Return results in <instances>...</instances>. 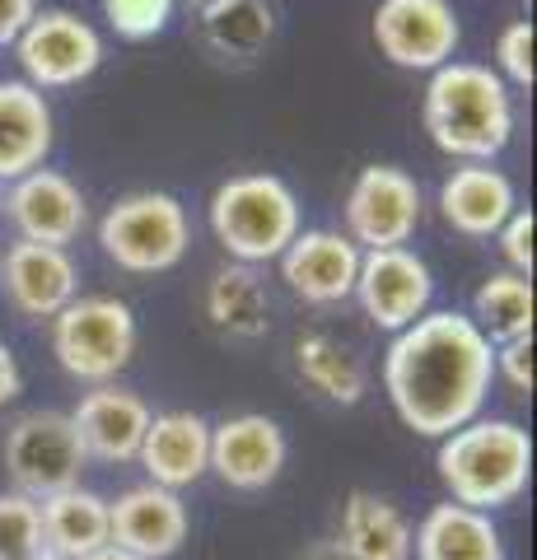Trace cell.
Instances as JSON below:
<instances>
[{"mask_svg":"<svg viewBox=\"0 0 537 560\" xmlns=\"http://www.w3.org/2000/svg\"><path fill=\"white\" fill-rule=\"evenodd\" d=\"M495 346L467 313L440 308L402 327L384 355V388L402 425L421 440H444L487 407Z\"/></svg>","mask_w":537,"mask_h":560,"instance_id":"obj_1","label":"cell"},{"mask_svg":"<svg viewBox=\"0 0 537 560\" xmlns=\"http://www.w3.org/2000/svg\"><path fill=\"white\" fill-rule=\"evenodd\" d=\"M421 117L430 140L463 164H491L514 136L510 84L477 61H448L430 70Z\"/></svg>","mask_w":537,"mask_h":560,"instance_id":"obj_2","label":"cell"},{"mask_svg":"<svg viewBox=\"0 0 537 560\" xmlns=\"http://www.w3.org/2000/svg\"><path fill=\"white\" fill-rule=\"evenodd\" d=\"M435 471L454 504L495 514L528 490L533 477V440L518 420L477 416L440 440Z\"/></svg>","mask_w":537,"mask_h":560,"instance_id":"obj_3","label":"cell"},{"mask_svg":"<svg viewBox=\"0 0 537 560\" xmlns=\"http://www.w3.org/2000/svg\"><path fill=\"white\" fill-rule=\"evenodd\" d=\"M211 230L238 267L276 261L300 234V201L276 173H234L211 197Z\"/></svg>","mask_w":537,"mask_h":560,"instance_id":"obj_4","label":"cell"},{"mask_svg":"<svg viewBox=\"0 0 537 560\" xmlns=\"http://www.w3.org/2000/svg\"><path fill=\"white\" fill-rule=\"evenodd\" d=\"M187 243H192V224H187V206L173 191H131L98 220L103 257L131 276L178 267L187 257Z\"/></svg>","mask_w":537,"mask_h":560,"instance_id":"obj_5","label":"cell"},{"mask_svg":"<svg viewBox=\"0 0 537 560\" xmlns=\"http://www.w3.org/2000/svg\"><path fill=\"white\" fill-rule=\"evenodd\" d=\"M51 355L80 383H113L136 355V313L113 294H75L51 318Z\"/></svg>","mask_w":537,"mask_h":560,"instance_id":"obj_6","label":"cell"},{"mask_svg":"<svg viewBox=\"0 0 537 560\" xmlns=\"http://www.w3.org/2000/svg\"><path fill=\"white\" fill-rule=\"evenodd\" d=\"M0 458H5L14 490L28 500H47L57 490L80 486V471L90 463L66 411H24L5 430Z\"/></svg>","mask_w":537,"mask_h":560,"instance_id":"obj_7","label":"cell"},{"mask_svg":"<svg viewBox=\"0 0 537 560\" xmlns=\"http://www.w3.org/2000/svg\"><path fill=\"white\" fill-rule=\"evenodd\" d=\"M346 238L360 253L374 248H407V238L421 224V187L407 168L370 164L346 191Z\"/></svg>","mask_w":537,"mask_h":560,"instance_id":"obj_8","label":"cell"},{"mask_svg":"<svg viewBox=\"0 0 537 560\" xmlns=\"http://www.w3.org/2000/svg\"><path fill=\"white\" fill-rule=\"evenodd\" d=\"M24 80L33 90H66V84L90 80L103 61V38L94 24H84L71 10H43L14 38Z\"/></svg>","mask_w":537,"mask_h":560,"instance_id":"obj_9","label":"cell"},{"mask_svg":"<svg viewBox=\"0 0 537 560\" xmlns=\"http://www.w3.org/2000/svg\"><path fill=\"white\" fill-rule=\"evenodd\" d=\"M458 14L448 0H378L374 43L402 70H440L458 51Z\"/></svg>","mask_w":537,"mask_h":560,"instance_id":"obj_10","label":"cell"},{"mask_svg":"<svg viewBox=\"0 0 537 560\" xmlns=\"http://www.w3.org/2000/svg\"><path fill=\"white\" fill-rule=\"evenodd\" d=\"M355 300L374 327L397 337L402 327L430 313L435 280H430V267L411 248H374V253H360Z\"/></svg>","mask_w":537,"mask_h":560,"instance_id":"obj_11","label":"cell"},{"mask_svg":"<svg viewBox=\"0 0 537 560\" xmlns=\"http://www.w3.org/2000/svg\"><path fill=\"white\" fill-rule=\"evenodd\" d=\"M66 416H71V425H75L84 458L117 467V463H136L154 411L145 407V397L117 388V383H98V388L84 393L75 401V411H66Z\"/></svg>","mask_w":537,"mask_h":560,"instance_id":"obj_12","label":"cell"},{"mask_svg":"<svg viewBox=\"0 0 537 560\" xmlns=\"http://www.w3.org/2000/svg\"><path fill=\"white\" fill-rule=\"evenodd\" d=\"M10 224L20 230L24 243H47V248H66L84 230V191L57 168H33L14 178L5 191Z\"/></svg>","mask_w":537,"mask_h":560,"instance_id":"obj_13","label":"cell"},{"mask_svg":"<svg viewBox=\"0 0 537 560\" xmlns=\"http://www.w3.org/2000/svg\"><path fill=\"white\" fill-rule=\"evenodd\" d=\"M108 537L136 560H168L187 541V504L178 490H164L154 481L131 486L108 500Z\"/></svg>","mask_w":537,"mask_h":560,"instance_id":"obj_14","label":"cell"},{"mask_svg":"<svg viewBox=\"0 0 537 560\" xmlns=\"http://www.w3.org/2000/svg\"><path fill=\"white\" fill-rule=\"evenodd\" d=\"M290 444L271 416H230L211 425V471L230 490H267L285 471Z\"/></svg>","mask_w":537,"mask_h":560,"instance_id":"obj_15","label":"cell"},{"mask_svg":"<svg viewBox=\"0 0 537 560\" xmlns=\"http://www.w3.org/2000/svg\"><path fill=\"white\" fill-rule=\"evenodd\" d=\"M281 261V280L290 285L294 300L304 304H341L355 294V271H360V248L341 230H304L294 234L290 248L276 257Z\"/></svg>","mask_w":537,"mask_h":560,"instance_id":"obj_16","label":"cell"},{"mask_svg":"<svg viewBox=\"0 0 537 560\" xmlns=\"http://www.w3.org/2000/svg\"><path fill=\"white\" fill-rule=\"evenodd\" d=\"M0 285H5L10 304L24 318H57L80 294V271L66 248H47V243H14L0 257Z\"/></svg>","mask_w":537,"mask_h":560,"instance_id":"obj_17","label":"cell"},{"mask_svg":"<svg viewBox=\"0 0 537 560\" xmlns=\"http://www.w3.org/2000/svg\"><path fill=\"white\" fill-rule=\"evenodd\" d=\"M136 463L145 467V477L164 490L197 486L211 471V420L197 411H160L150 416V430L141 440Z\"/></svg>","mask_w":537,"mask_h":560,"instance_id":"obj_18","label":"cell"},{"mask_svg":"<svg viewBox=\"0 0 537 560\" xmlns=\"http://www.w3.org/2000/svg\"><path fill=\"white\" fill-rule=\"evenodd\" d=\"M518 210L514 183L491 164H463L440 187V215L467 238H495L500 224Z\"/></svg>","mask_w":537,"mask_h":560,"instance_id":"obj_19","label":"cell"},{"mask_svg":"<svg viewBox=\"0 0 537 560\" xmlns=\"http://www.w3.org/2000/svg\"><path fill=\"white\" fill-rule=\"evenodd\" d=\"M51 150V108L28 80H0V183L43 168Z\"/></svg>","mask_w":537,"mask_h":560,"instance_id":"obj_20","label":"cell"},{"mask_svg":"<svg viewBox=\"0 0 537 560\" xmlns=\"http://www.w3.org/2000/svg\"><path fill=\"white\" fill-rule=\"evenodd\" d=\"M416 560H505V537L495 518L467 504L444 500L411 528Z\"/></svg>","mask_w":537,"mask_h":560,"instance_id":"obj_21","label":"cell"},{"mask_svg":"<svg viewBox=\"0 0 537 560\" xmlns=\"http://www.w3.org/2000/svg\"><path fill=\"white\" fill-rule=\"evenodd\" d=\"M346 560H411V518L374 490H351L337 514Z\"/></svg>","mask_w":537,"mask_h":560,"instance_id":"obj_22","label":"cell"},{"mask_svg":"<svg viewBox=\"0 0 537 560\" xmlns=\"http://www.w3.org/2000/svg\"><path fill=\"white\" fill-rule=\"evenodd\" d=\"M38 523H43V547L61 560H80L98 547H108V500L90 486H71L57 495L38 500Z\"/></svg>","mask_w":537,"mask_h":560,"instance_id":"obj_23","label":"cell"},{"mask_svg":"<svg viewBox=\"0 0 537 560\" xmlns=\"http://www.w3.org/2000/svg\"><path fill=\"white\" fill-rule=\"evenodd\" d=\"M206 318H211L215 331L234 341H257L267 331V290L257 280L253 267H238L230 261L224 271L211 276L206 285Z\"/></svg>","mask_w":537,"mask_h":560,"instance_id":"obj_24","label":"cell"},{"mask_svg":"<svg viewBox=\"0 0 537 560\" xmlns=\"http://www.w3.org/2000/svg\"><path fill=\"white\" fill-rule=\"evenodd\" d=\"M294 370H300L308 388H318L337 407H355L370 388V374L360 364V355H351L341 341L323 337V331H308V337L294 341Z\"/></svg>","mask_w":537,"mask_h":560,"instance_id":"obj_25","label":"cell"},{"mask_svg":"<svg viewBox=\"0 0 537 560\" xmlns=\"http://www.w3.org/2000/svg\"><path fill=\"white\" fill-rule=\"evenodd\" d=\"M472 323L491 346L533 337V280L518 271H495L472 294Z\"/></svg>","mask_w":537,"mask_h":560,"instance_id":"obj_26","label":"cell"},{"mask_svg":"<svg viewBox=\"0 0 537 560\" xmlns=\"http://www.w3.org/2000/svg\"><path fill=\"white\" fill-rule=\"evenodd\" d=\"M276 14L267 0H211L201 5V33L220 57H253L271 43Z\"/></svg>","mask_w":537,"mask_h":560,"instance_id":"obj_27","label":"cell"},{"mask_svg":"<svg viewBox=\"0 0 537 560\" xmlns=\"http://www.w3.org/2000/svg\"><path fill=\"white\" fill-rule=\"evenodd\" d=\"M43 547V523H38V500L5 490L0 495V560L28 556Z\"/></svg>","mask_w":537,"mask_h":560,"instance_id":"obj_28","label":"cell"},{"mask_svg":"<svg viewBox=\"0 0 537 560\" xmlns=\"http://www.w3.org/2000/svg\"><path fill=\"white\" fill-rule=\"evenodd\" d=\"M103 14H108L117 38L145 43L173 20V0H103Z\"/></svg>","mask_w":537,"mask_h":560,"instance_id":"obj_29","label":"cell"},{"mask_svg":"<svg viewBox=\"0 0 537 560\" xmlns=\"http://www.w3.org/2000/svg\"><path fill=\"white\" fill-rule=\"evenodd\" d=\"M495 75L528 90L533 84V20H514L505 33L495 38Z\"/></svg>","mask_w":537,"mask_h":560,"instance_id":"obj_30","label":"cell"},{"mask_svg":"<svg viewBox=\"0 0 537 560\" xmlns=\"http://www.w3.org/2000/svg\"><path fill=\"white\" fill-rule=\"evenodd\" d=\"M533 230H537V220H533V210H514V215L500 224V253H505L510 261V271L518 276H533Z\"/></svg>","mask_w":537,"mask_h":560,"instance_id":"obj_31","label":"cell"},{"mask_svg":"<svg viewBox=\"0 0 537 560\" xmlns=\"http://www.w3.org/2000/svg\"><path fill=\"white\" fill-rule=\"evenodd\" d=\"M495 374L510 383L518 397L533 393V337H514L495 346Z\"/></svg>","mask_w":537,"mask_h":560,"instance_id":"obj_32","label":"cell"},{"mask_svg":"<svg viewBox=\"0 0 537 560\" xmlns=\"http://www.w3.org/2000/svg\"><path fill=\"white\" fill-rule=\"evenodd\" d=\"M33 14H38V0H0V47L20 38L33 24Z\"/></svg>","mask_w":537,"mask_h":560,"instance_id":"obj_33","label":"cell"},{"mask_svg":"<svg viewBox=\"0 0 537 560\" xmlns=\"http://www.w3.org/2000/svg\"><path fill=\"white\" fill-rule=\"evenodd\" d=\"M20 388H24V374H20V360H14V350L0 341V407L5 401H14L20 397Z\"/></svg>","mask_w":537,"mask_h":560,"instance_id":"obj_34","label":"cell"},{"mask_svg":"<svg viewBox=\"0 0 537 560\" xmlns=\"http://www.w3.org/2000/svg\"><path fill=\"white\" fill-rule=\"evenodd\" d=\"M294 560H346V551L337 547V537H318V541H308Z\"/></svg>","mask_w":537,"mask_h":560,"instance_id":"obj_35","label":"cell"},{"mask_svg":"<svg viewBox=\"0 0 537 560\" xmlns=\"http://www.w3.org/2000/svg\"><path fill=\"white\" fill-rule=\"evenodd\" d=\"M80 560H136V556H131V551H122V547H113V541H108V547H98V551L80 556Z\"/></svg>","mask_w":537,"mask_h":560,"instance_id":"obj_36","label":"cell"},{"mask_svg":"<svg viewBox=\"0 0 537 560\" xmlns=\"http://www.w3.org/2000/svg\"><path fill=\"white\" fill-rule=\"evenodd\" d=\"M14 560H61V556H51L47 547H38V551H28V556H14Z\"/></svg>","mask_w":537,"mask_h":560,"instance_id":"obj_37","label":"cell"},{"mask_svg":"<svg viewBox=\"0 0 537 560\" xmlns=\"http://www.w3.org/2000/svg\"><path fill=\"white\" fill-rule=\"evenodd\" d=\"M0 215H5V187H0Z\"/></svg>","mask_w":537,"mask_h":560,"instance_id":"obj_38","label":"cell"},{"mask_svg":"<svg viewBox=\"0 0 537 560\" xmlns=\"http://www.w3.org/2000/svg\"><path fill=\"white\" fill-rule=\"evenodd\" d=\"M192 5H211V0H192Z\"/></svg>","mask_w":537,"mask_h":560,"instance_id":"obj_39","label":"cell"}]
</instances>
